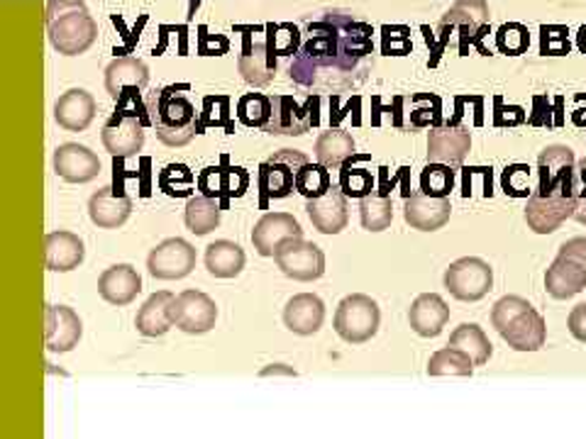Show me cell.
<instances>
[{"label":"cell","instance_id":"816d5d0a","mask_svg":"<svg viewBox=\"0 0 586 439\" xmlns=\"http://www.w3.org/2000/svg\"><path fill=\"white\" fill-rule=\"evenodd\" d=\"M560 256H567L572 262H577L582 268H586V238H574L562 244Z\"/></svg>","mask_w":586,"mask_h":439},{"label":"cell","instance_id":"2e32d148","mask_svg":"<svg viewBox=\"0 0 586 439\" xmlns=\"http://www.w3.org/2000/svg\"><path fill=\"white\" fill-rule=\"evenodd\" d=\"M54 174L66 184H91L100 174L98 154L84 144L66 142L54 150Z\"/></svg>","mask_w":586,"mask_h":439},{"label":"cell","instance_id":"9a60e30c","mask_svg":"<svg viewBox=\"0 0 586 439\" xmlns=\"http://www.w3.org/2000/svg\"><path fill=\"white\" fill-rule=\"evenodd\" d=\"M577 202L579 200L569 194H550V196L533 194L528 198V208H525L528 228H531L535 234L555 232L567 218H574Z\"/></svg>","mask_w":586,"mask_h":439},{"label":"cell","instance_id":"681fc988","mask_svg":"<svg viewBox=\"0 0 586 439\" xmlns=\"http://www.w3.org/2000/svg\"><path fill=\"white\" fill-rule=\"evenodd\" d=\"M569 30L562 25L540 28V54L543 56H565L569 54Z\"/></svg>","mask_w":586,"mask_h":439},{"label":"cell","instance_id":"7a4b0ae2","mask_svg":"<svg viewBox=\"0 0 586 439\" xmlns=\"http://www.w3.org/2000/svg\"><path fill=\"white\" fill-rule=\"evenodd\" d=\"M191 86H162L146 96V120L156 130V140L178 150L186 146L203 130L200 116L191 100Z\"/></svg>","mask_w":586,"mask_h":439},{"label":"cell","instance_id":"3957f363","mask_svg":"<svg viewBox=\"0 0 586 439\" xmlns=\"http://www.w3.org/2000/svg\"><path fill=\"white\" fill-rule=\"evenodd\" d=\"M47 37L62 56L86 54L98 40V22L84 0H50Z\"/></svg>","mask_w":586,"mask_h":439},{"label":"cell","instance_id":"680465c9","mask_svg":"<svg viewBox=\"0 0 586 439\" xmlns=\"http://www.w3.org/2000/svg\"><path fill=\"white\" fill-rule=\"evenodd\" d=\"M577 47L582 54H586V25H582L577 32Z\"/></svg>","mask_w":586,"mask_h":439},{"label":"cell","instance_id":"7dc6e473","mask_svg":"<svg viewBox=\"0 0 586 439\" xmlns=\"http://www.w3.org/2000/svg\"><path fill=\"white\" fill-rule=\"evenodd\" d=\"M411 30L403 25H384L381 28V52L387 56H405L411 54Z\"/></svg>","mask_w":586,"mask_h":439},{"label":"cell","instance_id":"6da1fadb","mask_svg":"<svg viewBox=\"0 0 586 439\" xmlns=\"http://www.w3.org/2000/svg\"><path fill=\"white\" fill-rule=\"evenodd\" d=\"M375 30L345 8L311 13L301 25V47L289 59V78L308 94L340 96L375 72Z\"/></svg>","mask_w":586,"mask_h":439},{"label":"cell","instance_id":"60d3db41","mask_svg":"<svg viewBox=\"0 0 586 439\" xmlns=\"http://www.w3.org/2000/svg\"><path fill=\"white\" fill-rule=\"evenodd\" d=\"M156 184H160V190H164L169 198H186L194 190L196 176L186 164H169L160 172Z\"/></svg>","mask_w":586,"mask_h":439},{"label":"cell","instance_id":"ba28073f","mask_svg":"<svg viewBox=\"0 0 586 439\" xmlns=\"http://www.w3.org/2000/svg\"><path fill=\"white\" fill-rule=\"evenodd\" d=\"M308 156L301 150H279L259 164V190L267 198H289L296 190V178Z\"/></svg>","mask_w":586,"mask_h":439},{"label":"cell","instance_id":"9f6ffc18","mask_svg":"<svg viewBox=\"0 0 586 439\" xmlns=\"http://www.w3.org/2000/svg\"><path fill=\"white\" fill-rule=\"evenodd\" d=\"M262 376H296V371L284 364H272V366L262 369Z\"/></svg>","mask_w":586,"mask_h":439},{"label":"cell","instance_id":"ee69618b","mask_svg":"<svg viewBox=\"0 0 586 439\" xmlns=\"http://www.w3.org/2000/svg\"><path fill=\"white\" fill-rule=\"evenodd\" d=\"M496 47L506 56L525 54L531 47V32L521 22H506L501 30L496 32Z\"/></svg>","mask_w":586,"mask_h":439},{"label":"cell","instance_id":"44dd1931","mask_svg":"<svg viewBox=\"0 0 586 439\" xmlns=\"http://www.w3.org/2000/svg\"><path fill=\"white\" fill-rule=\"evenodd\" d=\"M449 216H453V202L447 196H427L421 190V194L405 198L403 218L413 230L435 232L449 222Z\"/></svg>","mask_w":586,"mask_h":439},{"label":"cell","instance_id":"603a6c76","mask_svg":"<svg viewBox=\"0 0 586 439\" xmlns=\"http://www.w3.org/2000/svg\"><path fill=\"white\" fill-rule=\"evenodd\" d=\"M150 84V69L142 59H134V56H120V59L110 62L106 69V91L108 96L116 100L126 94H140Z\"/></svg>","mask_w":586,"mask_h":439},{"label":"cell","instance_id":"d4e9b609","mask_svg":"<svg viewBox=\"0 0 586 439\" xmlns=\"http://www.w3.org/2000/svg\"><path fill=\"white\" fill-rule=\"evenodd\" d=\"M132 212V198L118 194L112 186L98 188L96 194L88 198V216L91 222L100 230H118L128 222Z\"/></svg>","mask_w":586,"mask_h":439},{"label":"cell","instance_id":"e575fe53","mask_svg":"<svg viewBox=\"0 0 586 439\" xmlns=\"http://www.w3.org/2000/svg\"><path fill=\"white\" fill-rule=\"evenodd\" d=\"M184 222L191 232L198 234V238L210 234L213 230H218L220 224V202L203 194L188 198L184 210Z\"/></svg>","mask_w":586,"mask_h":439},{"label":"cell","instance_id":"74e56055","mask_svg":"<svg viewBox=\"0 0 586 439\" xmlns=\"http://www.w3.org/2000/svg\"><path fill=\"white\" fill-rule=\"evenodd\" d=\"M359 220L369 232H384L393 220V202L384 194H369L359 200Z\"/></svg>","mask_w":586,"mask_h":439},{"label":"cell","instance_id":"7402d4cb","mask_svg":"<svg viewBox=\"0 0 586 439\" xmlns=\"http://www.w3.org/2000/svg\"><path fill=\"white\" fill-rule=\"evenodd\" d=\"M98 112L96 98L84 91V88H72L64 96L56 98L54 103V120L56 125L66 132H84L91 125Z\"/></svg>","mask_w":586,"mask_h":439},{"label":"cell","instance_id":"277c9868","mask_svg":"<svg viewBox=\"0 0 586 439\" xmlns=\"http://www.w3.org/2000/svg\"><path fill=\"white\" fill-rule=\"evenodd\" d=\"M140 94H126L118 100V108L100 132L106 152L112 160H130L144 146V125L150 120L140 118Z\"/></svg>","mask_w":586,"mask_h":439},{"label":"cell","instance_id":"4fadbf2b","mask_svg":"<svg viewBox=\"0 0 586 439\" xmlns=\"http://www.w3.org/2000/svg\"><path fill=\"white\" fill-rule=\"evenodd\" d=\"M146 268L160 281H182L196 268V250L194 244L172 238L154 246L146 256Z\"/></svg>","mask_w":586,"mask_h":439},{"label":"cell","instance_id":"f5cc1de1","mask_svg":"<svg viewBox=\"0 0 586 439\" xmlns=\"http://www.w3.org/2000/svg\"><path fill=\"white\" fill-rule=\"evenodd\" d=\"M569 332L574 340L586 344V303H579V306L569 312Z\"/></svg>","mask_w":586,"mask_h":439},{"label":"cell","instance_id":"f35d334b","mask_svg":"<svg viewBox=\"0 0 586 439\" xmlns=\"http://www.w3.org/2000/svg\"><path fill=\"white\" fill-rule=\"evenodd\" d=\"M267 42L269 50L276 54V59L286 56L291 59L293 54L301 47V28L293 25V22H267Z\"/></svg>","mask_w":586,"mask_h":439},{"label":"cell","instance_id":"b9f144b4","mask_svg":"<svg viewBox=\"0 0 586 439\" xmlns=\"http://www.w3.org/2000/svg\"><path fill=\"white\" fill-rule=\"evenodd\" d=\"M333 186L330 168H325L323 164H303L296 178V194H301L306 200L321 198L323 194H328V188Z\"/></svg>","mask_w":586,"mask_h":439},{"label":"cell","instance_id":"db71d44e","mask_svg":"<svg viewBox=\"0 0 586 439\" xmlns=\"http://www.w3.org/2000/svg\"><path fill=\"white\" fill-rule=\"evenodd\" d=\"M525 120L523 116V108H503L501 100L496 103V125L503 128V125H521Z\"/></svg>","mask_w":586,"mask_h":439},{"label":"cell","instance_id":"7bdbcfd3","mask_svg":"<svg viewBox=\"0 0 586 439\" xmlns=\"http://www.w3.org/2000/svg\"><path fill=\"white\" fill-rule=\"evenodd\" d=\"M455 188V172L447 164L427 162L421 174V190L427 196H449Z\"/></svg>","mask_w":586,"mask_h":439},{"label":"cell","instance_id":"9c48e42d","mask_svg":"<svg viewBox=\"0 0 586 439\" xmlns=\"http://www.w3.org/2000/svg\"><path fill=\"white\" fill-rule=\"evenodd\" d=\"M274 262L281 268V274L311 284L325 274V254L318 244H313L303 238H291L279 244L274 254Z\"/></svg>","mask_w":586,"mask_h":439},{"label":"cell","instance_id":"f907efd6","mask_svg":"<svg viewBox=\"0 0 586 439\" xmlns=\"http://www.w3.org/2000/svg\"><path fill=\"white\" fill-rule=\"evenodd\" d=\"M228 50H230L228 37H223V35L210 37L208 30L200 28V37H198V54L200 56H223V54H228Z\"/></svg>","mask_w":586,"mask_h":439},{"label":"cell","instance_id":"d590c367","mask_svg":"<svg viewBox=\"0 0 586 439\" xmlns=\"http://www.w3.org/2000/svg\"><path fill=\"white\" fill-rule=\"evenodd\" d=\"M449 347H457L465 354H469L471 362H475V366L487 364L491 352H493L489 337L484 334V330L475 322L459 325V328L453 334H449Z\"/></svg>","mask_w":586,"mask_h":439},{"label":"cell","instance_id":"ab89813d","mask_svg":"<svg viewBox=\"0 0 586 439\" xmlns=\"http://www.w3.org/2000/svg\"><path fill=\"white\" fill-rule=\"evenodd\" d=\"M238 120L242 122L245 128H259L264 130L269 116H272V96H264V94H245L238 100Z\"/></svg>","mask_w":586,"mask_h":439},{"label":"cell","instance_id":"8992f818","mask_svg":"<svg viewBox=\"0 0 586 439\" xmlns=\"http://www.w3.org/2000/svg\"><path fill=\"white\" fill-rule=\"evenodd\" d=\"M318 106V94H308L303 103H299V100L289 94H274L272 116H269L264 132L281 134V138H301V134H306L313 125H318V116H315Z\"/></svg>","mask_w":586,"mask_h":439},{"label":"cell","instance_id":"cb8c5ba5","mask_svg":"<svg viewBox=\"0 0 586 439\" xmlns=\"http://www.w3.org/2000/svg\"><path fill=\"white\" fill-rule=\"evenodd\" d=\"M140 290H142V278L138 274V268L130 264H116L98 276L100 298L110 303V306L118 308L130 306V303L140 296Z\"/></svg>","mask_w":586,"mask_h":439},{"label":"cell","instance_id":"4316f807","mask_svg":"<svg viewBox=\"0 0 586 439\" xmlns=\"http://www.w3.org/2000/svg\"><path fill=\"white\" fill-rule=\"evenodd\" d=\"M250 174L242 166H206L198 176V190L208 198H242Z\"/></svg>","mask_w":586,"mask_h":439},{"label":"cell","instance_id":"ac0fdd59","mask_svg":"<svg viewBox=\"0 0 586 439\" xmlns=\"http://www.w3.org/2000/svg\"><path fill=\"white\" fill-rule=\"evenodd\" d=\"M84 325L78 312L69 306H47V315H44V344L50 352L64 354L82 342Z\"/></svg>","mask_w":586,"mask_h":439},{"label":"cell","instance_id":"6f0895ef","mask_svg":"<svg viewBox=\"0 0 586 439\" xmlns=\"http://www.w3.org/2000/svg\"><path fill=\"white\" fill-rule=\"evenodd\" d=\"M574 218H577L582 224H586V198L577 202V210H574Z\"/></svg>","mask_w":586,"mask_h":439},{"label":"cell","instance_id":"52a82bcc","mask_svg":"<svg viewBox=\"0 0 586 439\" xmlns=\"http://www.w3.org/2000/svg\"><path fill=\"white\" fill-rule=\"evenodd\" d=\"M437 30L443 32V44L449 42V35L459 32V54H467V47L479 44L481 37L489 32V6L487 0H457V3L447 10L445 18L440 20Z\"/></svg>","mask_w":586,"mask_h":439},{"label":"cell","instance_id":"1f68e13d","mask_svg":"<svg viewBox=\"0 0 586 439\" xmlns=\"http://www.w3.org/2000/svg\"><path fill=\"white\" fill-rule=\"evenodd\" d=\"M545 288L552 298L567 300L572 296H577L586 288V268H582L577 262H572L567 256H560L545 274Z\"/></svg>","mask_w":586,"mask_h":439},{"label":"cell","instance_id":"d6a6232c","mask_svg":"<svg viewBox=\"0 0 586 439\" xmlns=\"http://www.w3.org/2000/svg\"><path fill=\"white\" fill-rule=\"evenodd\" d=\"M315 162L325 168H343L352 156H357L355 138L343 128H330L328 132H321V138L315 140Z\"/></svg>","mask_w":586,"mask_h":439},{"label":"cell","instance_id":"836d02e7","mask_svg":"<svg viewBox=\"0 0 586 439\" xmlns=\"http://www.w3.org/2000/svg\"><path fill=\"white\" fill-rule=\"evenodd\" d=\"M245 262H247V256L238 242L218 240V242L208 244V250H206V268H208V274L216 278L240 276Z\"/></svg>","mask_w":586,"mask_h":439},{"label":"cell","instance_id":"11a10c76","mask_svg":"<svg viewBox=\"0 0 586 439\" xmlns=\"http://www.w3.org/2000/svg\"><path fill=\"white\" fill-rule=\"evenodd\" d=\"M572 190L577 200L586 198V160L574 164V174H572Z\"/></svg>","mask_w":586,"mask_h":439},{"label":"cell","instance_id":"7c38bea8","mask_svg":"<svg viewBox=\"0 0 586 439\" xmlns=\"http://www.w3.org/2000/svg\"><path fill=\"white\" fill-rule=\"evenodd\" d=\"M172 320L186 334H206L216 328V300L200 290H184L172 300Z\"/></svg>","mask_w":586,"mask_h":439},{"label":"cell","instance_id":"8d00e7d4","mask_svg":"<svg viewBox=\"0 0 586 439\" xmlns=\"http://www.w3.org/2000/svg\"><path fill=\"white\" fill-rule=\"evenodd\" d=\"M471 371H475L471 356L449 344L435 352L431 356V362H427V374L431 376H471Z\"/></svg>","mask_w":586,"mask_h":439},{"label":"cell","instance_id":"f1b7e54d","mask_svg":"<svg viewBox=\"0 0 586 439\" xmlns=\"http://www.w3.org/2000/svg\"><path fill=\"white\" fill-rule=\"evenodd\" d=\"M501 337L509 342L511 349H516V352H538V349L545 344L547 337L543 315L531 306L509 322V328L501 332Z\"/></svg>","mask_w":586,"mask_h":439},{"label":"cell","instance_id":"8fae6325","mask_svg":"<svg viewBox=\"0 0 586 439\" xmlns=\"http://www.w3.org/2000/svg\"><path fill=\"white\" fill-rule=\"evenodd\" d=\"M242 35V52L238 56V69L242 74V78L250 86L254 88H264L274 81V74H276V66L279 59L276 54L269 50V42L267 35L262 37H254L259 28H238Z\"/></svg>","mask_w":586,"mask_h":439},{"label":"cell","instance_id":"e0dca14e","mask_svg":"<svg viewBox=\"0 0 586 439\" xmlns=\"http://www.w3.org/2000/svg\"><path fill=\"white\" fill-rule=\"evenodd\" d=\"M469 150L471 134L465 125L447 122V125L431 128V134H427V162L433 164H447L457 168L467 160Z\"/></svg>","mask_w":586,"mask_h":439},{"label":"cell","instance_id":"d6986e66","mask_svg":"<svg viewBox=\"0 0 586 439\" xmlns=\"http://www.w3.org/2000/svg\"><path fill=\"white\" fill-rule=\"evenodd\" d=\"M291 238H303L301 222L291 212H267L252 230V244L259 256H274L279 244Z\"/></svg>","mask_w":586,"mask_h":439},{"label":"cell","instance_id":"30bf717a","mask_svg":"<svg viewBox=\"0 0 586 439\" xmlns=\"http://www.w3.org/2000/svg\"><path fill=\"white\" fill-rule=\"evenodd\" d=\"M493 286L491 266L479 256H465L449 264L445 272V288L453 293L457 300L477 303Z\"/></svg>","mask_w":586,"mask_h":439},{"label":"cell","instance_id":"5bb4252c","mask_svg":"<svg viewBox=\"0 0 586 439\" xmlns=\"http://www.w3.org/2000/svg\"><path fill=\"white\" fill-rule=\"evenodd\" d=\"M572 174H574V152L569 150V146L565 144L547 146V150L538 156V188L533 190V194L574 196Z\"/></svg>","mask_w":586,"mask_h":439},{"label":"cell","instance_id":"f6af8a7d","mask_svg":"<svg viewBox=\"0 0 586 439\" xmlns=\"http://www.w3.org/2000/svg\"><path fill=\"white\" fill-rule=\"evenodd\" d=\"M355 160V156H352ZM352 160H349L343 166V174H340V188L345 190L347 198H359L362 200L365 196H369L371 190H375V176L367 168H357L352 166Z\"/></svg>","mask_w":586,"mask_h":439},{"label":"cell","instance_id":"4dcf8cb0","mask_svg":"<svg viewBox=\"0 0 586 439\" xmlns=\"http://www.w3.org/2000/svg\"><path fill=\"white\" fill-rule=\"evenodd\" d=\"M172 300L174 296L169 290L152 293L146 298L144 306L138 310V318H134V328L142 337H162L174 328Z\"/></svg>","mask_w":586,"mask_h":439},{"label":"cell","instance_id":"ffe728a7","mask_svg":"<svg viewBox=\"0 0 586 439\" xmlns=\"http://www.w3.org/2000/svg\"><path fill=\"white\" fill-rule=\"evenodd\" d=\"M306 212L313 222V228L323 234H340L347 228L349 212H347V196L340 184H333L328 194L321 198H311L306 202Z\"/></svg>","mask_w":586,"mask_h":439},{"label":"cell","instance_id":"bcb514c9","mask_svg":"<svg viewBox=\"0 0 586 439\" xmlns=\"http://www.w3.org/2000/svg\"><path fill=\"white\" fill-rule=\"evenodd\" d=\"M503 190L513 198H531L533 196V168L528 164H511L506 166L501 176Z\"/></svg>","mask_w":586,"mask_h":439},{"label":"cell","instance_id":"c3c4849f","mask_svg":"<svg viewBox=\"0 0 586 439\" xmlns=\"http://www.w3.org/2000/svg\"><path fill=\"white\" fill-rule=\"evenodd\" d=\"M528 308H531V303L523 300V298H518V296L501 298L491 310V325L496 328V332L501 334L506 328H509V322L513 318H518L521 312H525Z\"/></svg>","mask_w":586,"mask_h":439},{"label":"cell","instance_id":"83f0119b","mask_svg":"<svg viewBox=\"0 0 586 439\" xmlns=\"http://www.w3.org/2000/svg\"><path fill=\"white\" fill-rule=\"evenodd\" d=\"M325 322V303L315 293H299L284 308V325L301 337H311L323 328Z\"/></svg>","mask_w":586,"mask_h":439},{"label":"cell","instance_id":"5b68a950","mask_svg":"<svg viewBox=\"0 0 586 439\" xmlns=\"http://www.w3.org/2000/svg\"><path fill=\"white\" fill-rule=\"evenodd\" d=\"M335 332L340 334V340L347 344H365L371 337L379 332L381 325V310L375 298L365 296V293H352L340 300V306L335 310Z\"/></svg>","mask_w":586,"mask_h":439},{"label":"cell","instance_id":"484cf974","mask_svg":"<svg viewBox=\"0 0 586 439\" xmlns=\"http://www.w3.org/2000/svg\"><path fill=\"white\" fill-rule=\"evenodd\" d=\"M86 256L84 240L69 230H56L44 238V262L50 272L66 274L82 266Z\"/></svg>","mask_w":586,"mask_h":439},{"label":"cell","instance_id":"f546056e","mask_svg":"<svg viewBox=\"0 0 586 439\" xmlns=\"http://www.w3.org/2000/svg\"><path fill=\"white\" fill-rule=\"evenodd\" d=\"M449 320L447 303L437 296V293H423L413 300L409 310L411 330L421 337H437Z\"/></svg>","mask_w":586,"mask_h":439}]
</instances>
